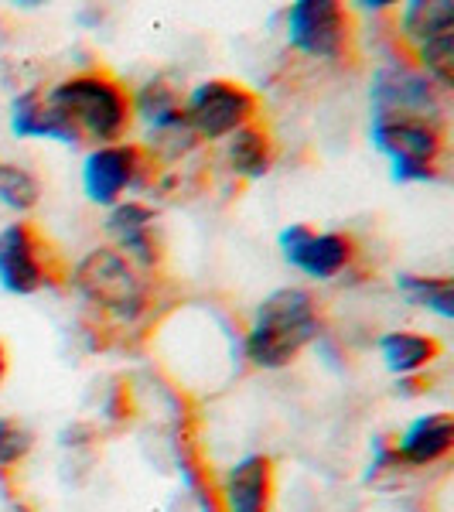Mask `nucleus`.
Here are the masks:
<instances>
[{
	"instance_id": "nucleus-1",
	"label": "nucleus",
	"mask_w": 454,
	"mask_h": 512,
	"mask_svg": "<svg viewBox=\"0 0 454 512\" xmlns=\"http://www.w3.org/2000/svg\"><path fill=\"white\" fill-rule=\"evenodd\" d=\"M321 335V311L311 291L280 287L253 311L246 332V359L257 369H284Z\"/></svg>"
},
{
	"instance_id": "nucleus-2",
	"label": "nucleus",
	"mask_w": 454,
	"mask_h": 512,
	"mask_svg": "<svg viewBox=\"0 0 454 512\" xmlns=\"http://www.w3.org/2000/svg\"><path fill=\"white\" fill-rule=\"evenodd\" d=\"M48 103L59 106L82 137L96 140V147L120 144L134 120L127 89L103 69H86L55 82L48 89Z\"/></svg>"
},
{
	"instance_id": "nucleus-3",
	"label": "nucleus",
	"mask_w": 454,
	"mask_h": 512,
	"mask_svg": "<svg viewBox=\"0 0 454 512\" xmlns=\"http://www.w3.org/2000/svg\"><path fill=\"white\" fill-rule=\"evenodd\" d=\"M72 287L86 297L93 308L120 321H134L147 311V284L137 267L113 246H96L79 260Z\"/></svg>"
},
{
	"instance_id": "nucleus-4",
	"label": "nucleus",
	"mask_w": 454,
	"mask_h": 512,
	"mask_svg": "<svg viewBox=\"0 0 454 512\" xmlns=\"http://www.w3.org/2000/svg\"><path fill=\"white\" fill-rule=\"evenodd\" d=\"M369 137H373L376 151L390 158L393 181L400 185L441 178V168H437L444 154L441 123L420 117H373Z\"/></svg>"
},
{
	"instance_id": "nucleus-5",
	"label": "nucleus",
	"mask_w": 454,
	"mask_h": 512,
	"mask_svg": "<svg viewBox=\"0 0 454 512\" xmlns=\"http://www.w3.org/2000/svg\"><path fill=\"white\" fill-rule=\"evenodd\" d=\"M260 96L233 79H205L185 99V120L202 140H222L257 123Z\"/></svg>"
},
{
	"instance_id": "nucleus-6",
	"label": "nucleus",
	"mask_w": 454,
	"mask_h": 512,
	"mask_svg": "<svg viewBox=\"0 0 454 512\" xmlns=\"http://www.w3.org/2000/svg\"><path fill=\"white\" fill-rule=\"evenodd\" d=\"M154 171V158L140 144H106L93 147L82 161V192L89 202L113 209L123 202V192L140 188Z\"/></svg>"
},
{
	"instance_id": "nucleus-7",
	"label": "nucleus",
	"mask_w": 454,
	"mask_h": 512,
	"mask_svg": "<svg viewBox=\"0 0 454 512\" xmlns=\"http://www.w3.org/2000/svg\"><path fill=\"white\" fill-rule=\"evenodd\" d=\"M55 274L52 250L31 222H11L0 229V287L7 294H38L52 287Z\"/></svg>"
},
{
	"instance_id": "nucleus-8",
	"label": "nucleus",
	"mask_w": 454,
	"mask_h": 512,
	"mask_svg": "<svg viewBox=\"0 0 454 512\" xmlns=\"http://www.w3.org/2000/svg\"><path fill=\"white\" fill-rule=\"evenodd\" d=\"M287 41L301 55L338 62L349 52L352 18L335 0H297L287 11Z\"/></svg>"
},
{
	"instance_id": "nucleus-9",
	"label": "nucleus",
	"mask_w": 454,
	"mask_h": 512,
	"mask_svg": "<svg viewBox=\"0 0 454 512\" xmlns=\"http://www.w3.org/2000/svg\"><path fill=\"white\" fill-rule=\"evenodd\" d=\"M369 99H373V117H420L437 123L444 110L441 89L424 72L400 62H390L376 72Z\"/></svg>"
},
{
	"instance_id": "nucleus-10",
	"label": "nucleus",
	"mask_w": 454,
	"mask_h": 512,
	"mask_svg": "<svg viewBox=\"0 0 454 512\" xmlns=\"http://www.w3.org/2000/svg\"><path fill=\"white\" fill-rule=\"evenodd\" d=\"M280 253L294 270L315 277V280H332L342 270L352 267L356 260V239L349 233H315L311 226H287L277 236Z\"/></svg>"
},
{
	"instance_id": "nucleus-11",
	"label": "nucleus",
	"mask_w": 454,
	"mask_h": 512,
	"mask_svg": "<svg viewBox=\"0 0 454 512\" xmlns=\"http://www.w3.org/2000/svg\"><path fill=\"white\" fill-rule=\"evenodd\" d=\"M106 233L117 239V250L127 256L134 267H158L161 263V243H158V212L151 205L127 198L117 202L106 216Z\"/></svg>"
},
{
	"instance_id": "nucleus-12",
	"label": "nucleus",
	"mask_w": 454,
	"mask_h": 512,
	"mask_svg": "<svg viewBox=\"0 0 454 512\" xmlns=\"http://www.w3.org/2000/svg\"><path fill=\"white\" fill-rule=\"evenodd\" d=\"M274 502V461L246 454L222 478V512H270Z\"/></svg>"
},
{
	"instance_id": "nucleus-13",
	"label": "nucleus",
	"mask_w": 454,
	"mask_h": 512,
	"mask_svg": "<svg viewBox=\"0 0 454 512\" xmlns=\"http://www.w3.org/2000/svg\"><path fill=\"white\" fill-rule=\"evenodd\" d=\"M11 130H14V137H45L65 147L82 144L76 123L65 117L59 106L48 103V96L41 93V89H24L11 103Z\"/></svg>"
},
{
	"instance_id": "nucleus-14",
	"label": "nucleus",
	"mask_w": 454,
	"mask_h": 512,
	"mask_svg": "<svg viewBox=\"0 0 454 512\" xmlns=\"http://www.w3.org/2000/svg\"><path fill=\"white\" fill-rule=\"evenodd\" d=\"M451 448H454V417L424 414L400 434V441H396L390 451H393V465L424 468V465H434V461L448 458Z\"/></svg>"
},
{
	"instance_id": "nucleus-15",
	"label": "nucleus",
	"mask_w": 454,
	"mask_h": 512,
	"mask_svg": "<svg viewBox=\"0 0 454 512\" xmlns=\"http://www.w3.org/2000/svg\"><path fill=\"white\" fill-rule=\"evenodd\" d=\"M277 158V147L274 137L263 123H246L243 130H236L226 144V161L233 168V175L246 178V181H257L274 168Z\"/></svg>"
},
{
	"instance_id": "nucleus-16",
	"label": "nucleus",
	"mask_w": 454,
	"mask_h": 512,
	"mask_svg": "<svg viewBox=\"0 0 454 512\" xmlns=\"http://www.w3.org/2000/svg\"><path fill=\"white\" fill-rule=\"evenodd\" d=\"M379 355H383L390 373L414 376L441 355V342L434 335H420V332H386L379 338Z\"/></svg>"
},
{
	"instance_id": "nucleus-17",
	"label": "nucleus",
	"mask_w": 454,
	"mask_h": 512,
	"mask_svg": "<svg viewBox=\"0 0 454 512\" xmlns=\"http://www.w3.org/2000/svg\"><path fill=\"white\" fill-rule=\"evenodd\" d=\"M400 28L414 45L454 35V4L451 0H410L400 11Z\"/></svg>"
},
{
	"instance_id": "nucleus-18",
	"label": "nucleus",
	"mask_w": 454,
	"mask_h": 512,
	"mask_svg": "<svg viewBox=\"0 0 454 512\" xmlns=\"http://www.w3.org/2000/svg\"><path fill=\"white\" fill-rule=\"evenodd\" d=\"M130 110H134L147 127H164V123L185 117V103H181L178 89L164 76L147 79L144 86L130 96Z\"/></svg>"
},
{
	"instance_id": "nucleus-19",
	"label": "nucleus",
	"mask_w": 454,
	"mask_h": 512,
	"mask_svg": "<svg viewBox=\"0 0 454 512\" xmlns=\"http://www.w3.org/2000/svg\"><path fill=\"white\" fill-rule=\"evenodd\" d=\"M396 291L407 297L417 308L434 311L437 318H454V280L451 277H420V274H400Z\"/></svg>"
},
{
	"instance_id": "nucleus-20",
	"label": "nucleus",
	"mask_w": 454,
	"mask_h": 512,
	"mask_svg": "<svg viewBox=\"0 0 454 512\" xmlns=\"http://www.w3.org/2000/svg\"><path fill=\"white\" fill-rule=\"evenodd\" d=\"M41 202V181L24 164L0 161V205L11 212H31Z\"/></svg>"
},
{
	"instance_id": "nucleus-21",
	"label": "nucleus",
	"mask_w": 454,
	"mask_h": 512,
	"mask_svg": "<svg viewBox=\"0 0 454 512\" xmlns=\"http://www.w3.org/2000/svg\"><path fill=\"white\" fill-rule=\"evenodd\" d=\"M417 72H424L437 89H451L454 86V35L434 38L427 45L417 48Z\"/></svg>"
},
{
	"instance_id": "nucleus-22",
	"label": "nucleus",
	"mask_w": 454,
	"mask_h": 512,
	"mask_svg": "<svg viewBox=\"0 0 454 512\" xmlns=\"http://www.w3.org/2000/svg\"><path fill=\"white\" fill-rule=\"evenodd\" d=\"M35 448V434L14 417H0V468H11L28 458Z\"/></svg>"
},
{
	"instance_id": "nucleus-23",
	"label": "nucleus",
	"mask_w": 454,
	"mask_h": 512,
	"mask_svg": "<svg viewBox=\"0 0 454 512\" xmlns=\"http://www.w3.org/2000/svg\"><path fill=\"white\" fill-rule=\"evenodd\" d=\"M362 11H386L390 7V0H359Z\"/></svg>"
},
{
	"instance_id": "nucleus-24",
	"label": "nucleus",
	"mask_w": 454,
	"mask_h": 512,
	"mask_svg": "<svg viewBox=\"0 0 454 512\" xmlns=\"http://www.w3.org/2000/svg\"><path fill=\"white\" fill-rule=\"evenodd\" d=\"M4 376H7V349H4V342H0V383H4Z\"/></svg>"
}]
</instances>
